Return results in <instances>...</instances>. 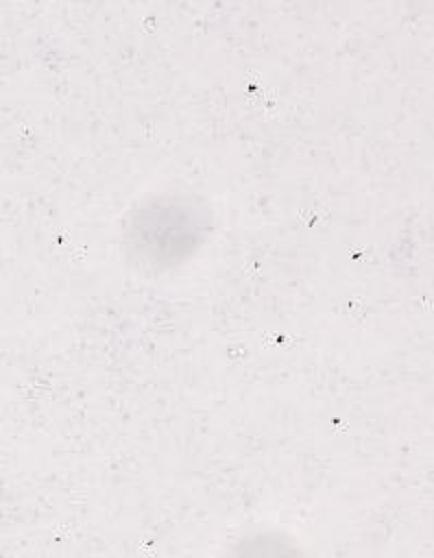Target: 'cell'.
<instances>
[{"label":"cell","instance_id":"cell-1","mask_svg":"<svg viewBox=\"0 0 434 558\" xmlns=\"http://www.w3.org/2000/svg\"><path fill=\"white\" fill-rule=\"evenodd\" d=\"M205 229L196 207L185 203H153L135 222L137 246L157 259H174L198 244Z\"/></svg>","mask_w":434,"mask_h":558}]
</instances>
